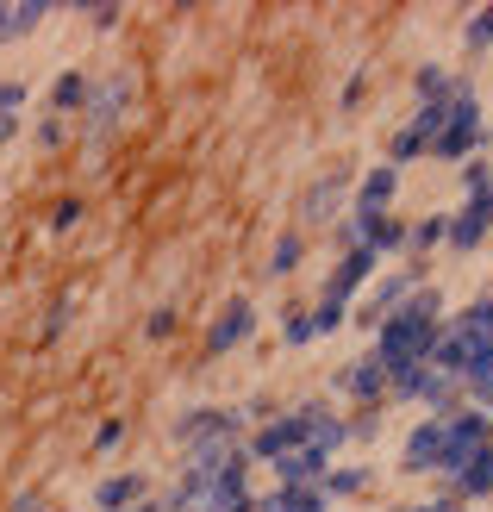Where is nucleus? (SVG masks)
<instances>
[{
  "instance_id": "nucleus-1",
  "label": "nucleus",
  "mask_w": 493,
  "mask_h": 512,
  "mask_svg": "<svg viewBox=\"0 0 493 512\" xmlns=\"http://www.w3.org/2000/svg\"><path fill=\"white\" fill-rule=\"evenodd\" d=\"M125 113H132V75H94L88 82V107H82V132H88V144H107L119 125H125Z\"/></svg>"
},
{
  "instance_id": "nucleus-2",
  "label": "nucleus",
  "mask_w": 493,
  "mask_h": 512,
  "mask_svg": "<svg viewBox=\"0 0 493 512\" xmlns=\"http://www.w3.org/2000/svg\"><path fill=\"white\" fill-rule=\"evenodd\" d=\"M256 331V300H244V294H231L219 313H213V325H206V356H231L244 338Z\"/></svg>"
},
{
  "instance_id": "nucleus-3",
  "label": "nucleus",
  "mask_w": 493,
  "mask_h": 512,
  "mask_svg": "<svg viewBox=\"0 0 493 512\" xmlns=\"http://www.w3.org/2000/svg\"><path fill=\"white\" fill-rule=\"evenodd\" d=\"M337 394L356 400L362 413H369V406H381V400H387V369L375 363V356H356V363L337 369Z\"/></svg>"
},
{
  "instance_id": "nucleus-4",
  "label": "nucleus",
  "mask_w": 493,
  "mask_h": 512,
  "mask_svg": "<svg viewBox=\"0 0 493 512\" xmlns=\"http://www.w3.org/2000/svg\"><path fill=\"white\" fill-rule=\"evenodd\" d=\"M400 463L412 475H425V469H444V419H425V425H412L406 431V456Z\"/></svg>"
},
{
  "instance_id": "nucleus-5",
  "label": "nucleus",
  "mask_w": 493,
  "mask_h": 512,
  "mask_svg": "<svg viewBox=\"0 0 493 512\" xmlns=\"http://www.w3.org/2000/svg\"><path fill=\"white\" fill-rule=\"evenodd\" d=\"M88 82H94L88 69H57V82L44 88V113H57V119L82 113V107H88Z\"/></svg>"
},
{
  "instance_id": "nucleus-6",
  "label": "nucleus",
  "mask_w": 493,
  "mask_h": 512,
  "mask_svg": "<svg viewBox=\"0 0 493 512\" xmlns=\"http://www.w3.org/2000/svg\"><path fill=\"white\" fill-rule=\"evenodd\" d=\"M394 182H400V175H394V163H387V169H369V175H362V188H356V219H381L387 213V200H394Z\"/></svg>"
},
{
  "instance_id": "nucleus-7",
  "label": "nucleus",
  "mask_w": 493,
  "mask_h": 512,
  "mask_svg": "<svg viewBox=\"0 0 493 512\" xmlns=\"http://www.w3.org/2000/svg\"><path fill=\"white\" fill-rule=\"evenodd\" d=\"M44 19H50V7H44V0H13V7H0V44H19V38H32Z\"/></svg>"
},
{
  "instance_id": "nucleus-8",
  "label": "nucleus",
  "mask_w": 493,
  "mask_h": 512,
  "mask_svg": "<svg viewBox=\"0 0 493 512\" xmlns=\"http://www.w3.org/2000/svg\"><path fill=\"white\" fill-rule=\"evenodd\" d=\"M138 500H144V475H107L94 488V506L100 512H132Z\"/></svg>"
},
{
  "instance_id": "nucleus-9",
  "label": "nucleus",
  "mask_w": 493,
  "mask_h": 512,
  "mask_svg": "<svg viewBox=\"0 0 493 512\" xmlns=\"http://www.w3.org/2000/svg\"><path fill=\"white\" fill-rule=\"evenodd\" d=\"M69 138H75V132H69V119H57V113H44V119L32 125V144L44 150V157H57V150H69Z\"/></svg>"
},
{
  "instance_id": "nucleus-10",
  "label": "nucleus",
  "mask_w": 493,
  "mask_h": 512,
  "mask_svg": "<svg viewBox=\"0 0 493 512\" xmlns=\"http://www.w3.org/2000/svg\"><path fill=\"white\" fill-rule=\"evenodd\" d=\"M300 256H306V238H300V232H288V238L269 250V275H294V269H300Z\"/></svg>"
},
{
  "instance_id": "nucleus-11",
  "label": "nucleus",
  "mask_w": 493,
  "mask_h": 512,
  "mask_svg": "<svg viewBox=\"0 0 493 512\" xmlns=\"http://www.w3.org/2000/svg\"><path fill=\"white\" fill-rule=\"evenodd\" d=\"M325 488L331 494H362V488H369V469H362V463H337V469H325Z\"/></svg>"
},
{
  "instance_id": "nucleus-12",
  "label": "nucleus",
  "mask_w": 493,
  "mask_h": 512,
  "mask_svg": "<svg viewBox=\"0 0 493 512\" xmlns=\"http://www.w3.org/2000/svg\"><path fill=\"white\" fill-rule=\"evenodd\" d=\"M119 444H125V419H100V425H94V444H88V450H94V456H113Z\"/></svg>"
},
{
  "instance_id": "nucleus-13",
  "label": "nucleus",
  "mask_w": 493,
  "mask_h": 512,
  "mask_svg": "<svg viewBox=\"0 0 493 512\" xmlns=\"http://www.w3.org/2000/svg\"><path fill=\"white\" fill-rule=\"evenodd\" d=\"M63 331H69V300H57V306H50V313L38 319V344H57Z\"/></svg>"
},
{
  "instance_id": "nucleus-14",
  "label": "nucleus",
  "mask_w": 493,
  "mask_h": 512,
  "mask_svg": "<svg viewBox=\"0 0 493 512\" xmlns=\"http://www.w3.org/2000/svg\"><path fill=\"white\" fill-rule=\"evenodd\" d=\"M331 207H337V182H319L313 194H306V200H300V213H306V219H325Z\"/></svg>"
},
{
  "instance_id": "nucleus-15",
  "label": "nucleus",
  "mask_w": 493,
  "mask_h": 512,
  "mask_svg": "<svg viewBox=\"0 0 493 512\" xmlns=\"http://www.w3.org/2000/svg\"><path fill=\"white\" fill-rule=\"evenodd\" d=\"M25 100H32V88L13 82V75H0V113H25Z\"/></svg>"
},
{
  "instance_id": "nucleus-16",
  "label": "nucleus",
  "mask_w": 493,
  "mask_h": 512,
  "mask_svg": "<svg viewBox=\"0 0 493 512\" xmlns=\"http://www.w3.org/2000/svg\"><path fill=\"white\" fill-rule=\"evenodd\" d=\"M69 225H82V200H57L50 207V232H69Z\"/></svg>"
},
{
  "instance_id": "nucleus-17",
  "label": "nucleus",
  "mask_w": 493,
  "mask_h": 512,
  "mask_svg": "<svg viewBox=\"0 0 493 512\" xmlns=\"http://www.w3.org/2000/svg\"><path fill=\"white\" fill-rule=\"evenodd\" d=\"M175 331V306H157V313L144 319V338H169Z\"/></svg>"
},
{
  "instance_id": "nucleus-18",
  "label": "nucleus",
  "mask_w": 493,
  "mask_h": 512,
  "mask_svg": "<svg viewBox=\"0 0 493 512\" xmlns=\"http://www.w3.org/2000/svg\"><path fill=\"white\" fill-rule=\"evenodd\" d=\"M281 338H288V344H306V338H313V319H306L300 306H294V313H288V331H281Z\"/></svg>"
},
{
  "instance_id": "nucleus-19",
  "label": "nucleus",
  "mask_w": 493,
  "mask_h": 512,
  "mask_svg": "<svg viewBox=\"0 0 493 512\" xmlns=\"http://www.w3.org/2000/svg\"><path fill=\"white\" fill-rule=\"evenodd\" d=\"M19 132H25V119H19V113H0V150L19 144Z\"/></svg>"
},
{
  "instance_id": "nucleus-20",
  "label": "nucleus",
  "mask_w": 493,
  "mask_h": 512,
  "mask_svg": "<svg viewBox=\"0 0 493 512\" xmlns=\"http://www.w3.org/2000/svg\"><path fill=\"white\" fill-rule=\"evenodd\" d=\"M7 512H44V494H38V488H25V494L7 500Z\"/></svg>"
},
{
  "instance_id": "nucleus-21",
  "label": "nucleus",
  "mask_w": 493,
  "mask_h": 512,
  "mask_svg": "<svg viewBox=\"0 0 493 512\" xmlns=\"http://www.w3.org/2000/svg\"><path fill=\"white\" fill-rule=\"evenodd\" d=\"M88 25H100V32H107V25H119V7H88Z\"/></svg>"
},
{
  "instance_id": "nucleus-22",
  "label": "nucleus",
  "mask_w": 493,
  "mask_h": 512,
  "mask_svg": "<svg viewBox=\"0 0 493 512\" xmlns=\"http://www.w3.org/2000/svg\"><path fill=\"white\" fill-rule=\"evenodd\" d=\"M487 38H493V13H481V19H475V32H469V44H487Z\"/></svg>"
}]
</instances>
